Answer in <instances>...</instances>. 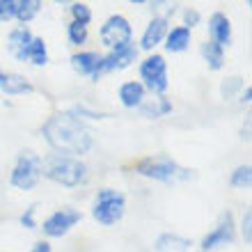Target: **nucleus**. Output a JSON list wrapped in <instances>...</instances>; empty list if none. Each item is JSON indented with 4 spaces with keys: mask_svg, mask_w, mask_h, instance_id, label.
Here are the masks:
<instances>
[{
    "mask_svg": "<svg viewBox=\"0 0 252 252\" xmlns=\"http://www.w3.org/2000/svg\"><path fill=\"white\" fill-rule=\"evenodd\" d=\"M190 241L179 234H160L156 239V252H190Z\"/></svg>",
    "mask_w": 252,
    "mask_h": 252,
    "instance_id": "obj_15",
    "label": "nucleus"
},
{
    "mask_svg": "<svg viewBox=\"0 0 252 252\" xmlns=\"http://www.w3.org/2000/svg\"><path fill=\"white\" fill-rule=\"evenodd\" d=\"M135 170L142 177H149V179L156 181H186V179H195L192 170L181 167L179 163H174L170 156H149V158H142L140 163H135Z\"/></svg>",
    "mask_w": 252,
    "mask_h": 252,
    "instance_id": "obj_2",
    "label": "nucleus"
},
{
    "mask_svg": "<svg viewBox=\"0 0 252 252\" xmlns=\"http://www.w3.org/2000/svg\"><path fill=\"white\" fill-rule=\"evenodd\" d=\"M209 32H211V41L218 44V46H229L232 41V26H229V19L225 14L216 12L209 19Z\"/></svg>",
    "mask_w": 252,
    "mask_h": 252,
    "instance_id": "obj_13",
    "label": "nucleus"
},
{
    "mask_svg": "<svg viewBox=\"0 0 252 252\" xmlns=\"http://www.w3.org/2000/svg\"><path fill=\"white\" fill-rule=\"evenodd\" d=\"M188 44H190V30H188L186 26L172 28L165 37V48L170 53H181V51H186Z\"/></svg>",
    "mask_w": 252,
    "mask_h": 252,
    "instance_id": "obj_17",
    "label": "nucleus"
},
{
    "mask_svg": "<svg viewBox=\"0 0 252 252\" xmlns=\"http://www.w3.org/2000/svg\"><path fill=\"white\" fill-rule=\"evenodd\" d=\"M71 66L78 73H83V76H92V78L96 80L99 73L103 71V58H101L99 53H92V51H87V53H76L71 58Z\"/></svg>",
    "mask_w": 252,
    "mask_h": 252,
    "instance_id": "obj_12",
    "label": "nucleus"
},
{
    "mask_svg": "<svg viewBox=\"0 0 252 252\" xmlns=\"http://www.w3.org/2000/svg\"><path fill=\"white\" fill-rule=\"evenodd\" d=\"M28 60L32 62V64L41 66L48 62V53H46V44H44V39H32V44H30V51H28Z\"/></svg>",
    "mask_w": 252,
    "mask_h": 252,
    "instance_id": "obj_21",
    "label": "nucleus"
},
{
    "mask_svg": "<svg viewBox=\"0 0 252 252\" xmlns=\"http://www.w3.org/2000/svg\"><path fill=\"white\" fill-rule=\"evenodd\" d=\"M250 225H252V216H250V211H246L243 213V239H246V243H250L252 241V236H250Z\"/></svg>",
    "mask_w": 252,
    "mask_h": 252,
    "instance_id": "obj_29",
    "label": "nucleus"
},
{
    "mask_svg": "<svg viewBox=\"0 0 252 252\" xmlns=\"http://www.w3.org/2000/svg\"><path fill=\"white\" fill-rule=\"evenodd\" d=\"M101 41H103V46H108L110 51L128 44V41H131V23H128L124 16H120V14L110 16V19L103 23V28H101Z\"/></svg>",
    "mask_w": 252,
    "mask_h": 252,
    "instance_id": "obj_7",
    "label": "nucleus"
},
{
    "mask_svg": "<svg viewBox=\"0 0 252 252\" xmlns=\"http://www.w3.org/2000/svg\"><path fill=\"white\" fill-rule=\"evenodd\" d=\"M44 138L58 154H66L71 158V156H83L92 149L94 133L76 115L58 113L44 124Z\"/></svg>",
    "mask_w": 252,
    "mask_h": 252,
    "instance_id": "obj_1",
    "label": "nucleus"
},
{
    "mask_svg": "<svg viewBox=\"0 0 252 252\" xmlns=\"http://www.w3.org/2000/svg\"><path fill=\"white\" fill-rule=\"evenodd\" d=\"M234 241V222H232V213H225L222 220H220V225L213 229L211 234H206L204 241H202V250L209 252L213 248L218 246H227V243H232Z\"/></svg>",
    "mask_w": 252,
    "mask_h": 252,
    "instance_id": "obj_9",
    "label": "nucleus"
},
{
    "mask_svg": "<svg viewBox=\"0 0 252 252\" xmlns=\"http://www.w3.org/2000/svg\"><path fill=\"white\" fill-rule=\"evenodd\" d=\"M138 58V46L135 44H124L120 48H113L110 53L103 58V71H115V69H126V66L135 62Z\"/></svg>",
    "mask_w": 252,
    "mask_h": 252,
    "instance_id": "obj_10",
    "label": "nucleus"
},
{
    "mask_svg": "<svg viewBox=\"0 0 252 252\" xmlns=\"http://www.w3.org/2000/svg\"><path fill=\"white\" fill-rule=\"evenodd\" d=\"M87 39V26L78 23V21H71V26H69V41L80 46V44H85Z\"/></svg>",
    "mask_w": 252,
    "mask_h": 252,
    "instance_id": "obj_24",
    "label": "nucleus"
},
{
    "mask_svg": "<svg viewBox=\"0 0 252 252\" xmlns=\"http://www.w3.org/2000/svg\"><path fill=\"white\" fill-rule=\"evenodd\" d=\"M71 14H73V21H78V23H83V26H87V23L92 21V12H90V7L83 5V2H73Z\"/></svg>",
    "mask_w": 252,
    "mask_h": 252,
    "instance_id": "obj_25",
    "label": "nucleus"
},
{
    "mask_svg": "<svg viewBox=\"0 0 252 252\" xmlns=\"http://www.w3.org/2000/svg\"><path fill=\"white\" fill-rule=\"evenodd\" d=\"M41 167H44V160L34 152H21L16 165L9 174V184L21 190H32L41 177Z\"/></svg>",
    "mask_w": 252,
    "mask_h": 252,
    "instance_id": "obj_4",
    "label": "nucleus"
},
{
    "mask_svg": "<svg viewBox=\"0 0 252 252\" xmlns=\"http://www.w3.org/2000/svg\"><path fill=\"white\" fill-rule=\"evenodd\" d=\"M165 32H167V16H156V19H152V23L147 26L140 46L145 48V51H152L156 44H160V39L165 37Z\"/></svg>",
    "mask_w": 252,
    "mask_h": 252,
    "instance_id": "obj_14",
    "label": "nucleus"
},
{
    "mask_svg": "<svg viewBox=\"0 0 252 252\" xmlns=\"http://www.w3.org/2000/svg\"><path fill=\"white\" fill-rule=\"evenodd\" d=\"M41 9V2L39 0H19L16 2V19L23 21V23H28V21H32L37 14H39Z\"/></svg>",
    "mask_w": 252,
    "mask_h": 252,
    "instance_id": "obj_20",
    "label": "nucleus"
},
{
    "mask_svg": "<svg viewBox=\"0 0 252 252\" xmlns=\"http://www.w3.org/2000/svg\"><path fill=\"white\" fill-rule=\"evenodd\" d=\"M0 90L7 94H26V92H32V85L23 76H19V73L0 71Z\"/></svg>",
    "mask_w": 252,
    "mask_h": 252,
    "instance_id": "obj_16",
    "label": "nucleus"
},
{
    "mask_svg": "<svg viewBox=\"0 0 252 252\" xmlns=\"http://www.w3.org/2000/svg\"><path fill=\"white\" fill-rule=\"evenodd\" d=\"M32 39L34 37L28 28H14L12 32H9V37H7V51H9L19 62H26Z\"/></svg>",
    "mask_w": 252,
    "mask_h": 252,
    "instance_id": "obj_11",
    "label": "nucleus"
},
{
    "mask_svg": "<svg viewBox=\"0 0 252 252\" xmlns=\"http://www.w3.org/2000/svg\"><path fill=\"white\" fill-rule=\"evenodd\" d=\"M16 14V0H0V21H9Z\"/></svg>",
    "mask_w": 252,
    "mask_h": 252,
    "instance_id": "obj_26",
    "label": "nucleus"
},
{
    "mask_svg": "<svg viewBox=\"0 0 252 252\" xmlns=\"http://www.w3.org/2000/svg\"><path fill=\"white\" fill-rule=\"evenodd\" d=\"M239 80H241V78H229V85H222V94H225V96H229V94L234 92V87L241 85Z\"/></svg>",
    "mask_w": 252,
    "mask_h": 252,
    "instance_id": "obj_30",
    "label": "nucleus"
},
{
    "mask_svg": "<svg viewBox=\"0 0 252 252\" xmlns=\"http://www.w3.org/2000/svg\"><path fill=\"white\" fill-rule=\"evenodd\" d=\"M140 78L154 94H163L167 90V64L163 55H149L140 64Z\"/></svg>",
    "mask_w": 252,
    "mask_h": 252,
    "instance_id": "obj_6",
    "label": "nucleus"
},
{
    "mask_svg": "<svg viewBox=\"0 0 252 252\" xmlns=\"http://www.w3.org/2000/svg\"><path fill=\"white\" fill-rule=\"evenodd\" d=\"M202 55H204L206 64H209V69H220L222 66V62H225V55H222V46H218V44H213V41H206V44H202Z\"/></svg>",
    "mask_w": 252,
    "mask_h": 252,
    "instance_id": "obj_19",
    "label": "nucleus"
},
{
    "mask_svg": "<svg viewBox=\"0 0 252 252\" xmlns=\"http://www.w3.org/2000/svg\"><path fill=\"white\" fill-rule=\"evenodd\" d=\"M142 99H145V85L142 83H124V85L120 87V101L122 106L126 108H135L142 103Z\"/></svg>",
    "mask_w": 252,
    "mask_h": 252,
    "instance_id": "obj_18",
    "label": "nucleus"
},
{
    "mask_svg": "<svg viewBox=\"0 0 252 252\" xmlns=\"http://www.w3.org/2000/svg\"><path fill=\"white\" fill-rule=\"evenodd\" d=\"M126 209V199L120 190H113V188H103V190L96 192V199H94L92 206V216L96 222L101 225H115L117 220H122Z\"/></svg>",
    "mask_w": 252,
    "mask_h": 252,
    "instance_id": "obj_3",
    "label": "nucleus"
},
{
    "mask_svg": "<svg viewBox=\"0 0 252 252\" xmlns=\"http://www.w3.org/2000/svg\"><path fill=\"white\" fill-rule=\"evenodd\" d=\"M34 211H37V206H30V209L21 216V225L28 227V229H34Z\"/></svg>",
    "mask_w": 252,
    "mask_h": 252,
    "instance_id": "obj_27",
    "label": "nucleus"
},
{
    "mask_svg": "<svg viewBox=\"0 0 252 252\" xmlns=\"http://www.w3.org/2000/svg\"><path fill=\"white\" fill-rule=\"evenodd\" d=\"M172 110V103L170 101H165L163 96L160 99H154L152 103H147V106H142V113L147 115V117H160V115H165Z\"/></svg>",
    "mask_w": 252,
    "mask_h": 252,
    "instance_id": "obj_22",
    "label": "nucleus"
},
{
    "mask_svg": "<svg viewBox=\"0 0 252 252\" xmlns=\"http://www.w3.org/2000/svg\"><path fill=\"white\" fill-rule=\"evenodd\" d=\"M80 218H83L80 211L71 209V206H64V209L55 211L53 216H48V218L44 220V232H46L48 236H53V239L55 236H62V234L69 232L76 222H80Z\"/></svg>",
    "mask_w": 252,
    "mask_h": 252,
    "instance_id": "obj_8",
    "label": "nucleus"
},
{
    "mask_svg": "<svg viewBox=\"0 0 252 252\" xmlns=\"http://www.w3.org/2000/svg\"><path fill=\"white\" fill-rule=\"evenodd\" d=\"M184 21H186V28L190 30L192 26H197L199 23V14L195 12V9H186V12H184Z\"/></svg>",
    "mask_w": 252,
    "mask_h": 252,
    "instance_id": "obj_28",
    "label": "nucleus"
},
{
    "mask_svg": "<svg viewBox=\"0 0 252 252\" xmlns=\"http://www.w3.org/2000/svg\"><path fill=\"white\" fill-rule=\"evenodd\" d=\"M250 96H252V87H246V92H243V103H250Z\"/></svg>",
    "mask_w": 252,
    "mask_h": 252,
    "instance_id": "obj_32",
    "label": "nucleus"
},
{
    "mask_svg": "<svg viewBox=\"0 0 252 252\" xmlns=\"http://www.w3.org/2000/svg\"><path fill=\"white\" fill-rule=\"evenodd\" d=\"M46 177L58 181L62 186H78L85 179V165L78 158H69V156H55V158L46 160Z\"/></svg>",
    "mask_w": 252,
    "mask_h": 252,
    "instance_id": "obj_5",
    "label": "nucleus"
},
{
    "mask_svg": "<svg viewBox=\"0 0 252 252\" xmlns=\"http://www.w3.org/2000/svg\"><path fill=\"white\" fill-rule=\"evenodd\" d=\"M30 252H51V246H48L46 241H39V243H34V248Z\"/></svg>",
    "mask_w": 252,
    "mask_h": 252,
    "instance_id": "obj_31",
    "label": "nucleus"
},
{
    "mask_svg": "<svg viewBox=\"0 0 252 252\" xmlns=\"http://www.w3.org/2000/svg\"><path fill=\"white\" fill-rule=\"evenodd\" d=\"M252 184V167L250 165H241L234 170L232 174V186L236 188H250Z\"/></svg>",
    "mask_w": 252,
    "mask_h": 252,
    "instance_id": "obj_23",
    "label": "nucleus"
}]
</instances>
